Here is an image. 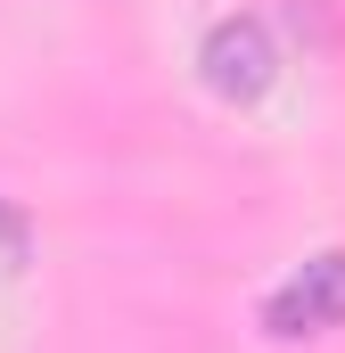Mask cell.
I'll return each instance as SVG.
<instances>
[{"label": "cell", "mask_w": 345, "mask_h": 353, "mask_svg": "<svg viewBox=\"0 0 345 353\" xmlns=\"http://www.w3.org/2000/svg\"><path fill=\"white\" fill-rule=\"evenodd\" d=\"M197 74H206V90H214L222 107H255L263 90L279 83V41H271V25H263L255 8L214 17L206 41H197Z\"/></svg>", "instance_id": "obj_1"}, {"label": "cell", "mask_w": 345, "mask_h": 353, "mask_svg": "<svg viewBox=\"0 0 345 353\" xmlns=\"http://www.w3.org/2000/svg\"><path fill=\"white\" fill-rule=\"evenodd\" d=\"M263 329L271 337H329L345 329V247L304 255L271 296H263Z\"/></svg>", "instance_id": "obj_2"}, {"label": "cell", "mask_w": 345, "mask_h": 353, "mask_svg": "<svg viewBox=\"0 0 345 353\" xmlns=\"http://www.w3.org/2000/svg\"><path fill=\"white\" fill-rule=\"evenodd\" d=\"M0 263H25V214L0 197Z\"/></svg>", "instance_id": "obj_3"}]
</instances>
